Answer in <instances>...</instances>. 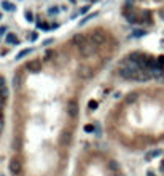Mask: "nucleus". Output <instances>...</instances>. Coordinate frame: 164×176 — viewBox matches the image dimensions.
Instances as JSON below:
<instances>
[{"instance_id":"1","label":"nucleus","mask_w":164,"mask_h":176,"mask_svg":"<svg viewBox=\"0 0 164 176\" xmlns=\"http://www.w3.org/2000/svg\"><path fill=\"white\" fill-rule=\"evenodd\" d=\"M118 74L126 80H134V82H147L148 79H151V74L148 70H143L134 59H131L128 56L126 59H123L118 64Z\"/></svg>"},{"instance_id":"2","label":"nucleus","mask_w":164,"mask_h":176,"mask_svg":"<svg viewBox=\"0 0 164 176\" xmlns=\"http://www.w3.org/2000/svg\"><path fill=\"white\" fill-rule=\"evenodd\" d=\"M105 40H107V34H105V30H102V29H96L94 32H91V35H89V42L93 43V45H96V46L104 45Z\"/></svg>"},{"instance_id":"3","label":"nucleus","mask_w":164,"mask_h":176,"mask_svg":"<svg viewBox=\"0 0 164 176\" xmlns=\"http://www.w3.org/2000/svg\"><path fill=\"white\" fill-rule=\"evenodd\" d=\"M78 50H80V55L83 56V58H89V56H93L96 53V45H93V43L88 40V42L83 43Z\"/></svg>"},{"instance_id":"4","label":"nucleus","mask_w":164,"mask_h":176,"mask_svg":"<svg viewBox=\"0 0 164 176\" xmlns=\"http://www.w3.org/2000/svg\"><path fill=\"white\" fill-rule=\"evenodd\" d=\"M10 171H11V175H21L22 171V163L21 160H19L18 157H13L11 160H10Z\"/></svg>"},{"instance_id":"5","label":"nucleus","mask_w":164,"mask_h":176,"mask_svg":"<svg viewBox=\"0 0 164 176\" xmlns=\"http://www.w3.org/2000/svg\"><path fill=\"white\" fill-rule=\"evenodd\" d=\"M27 70L29 72H32V74H37V72H40L42 70V61L40 59H32V61H29L27 63Z\"/></svg>"},{"instance_id":"6","label":"nucleus","mask_w":164,"mask_h":176,"mask_svg":"<svg viewBox=\"0 0 164 176\" xmlns=\"http://www.w3.org/2000/svg\"><path fill=\"white\" fill-rule=\"evenodd\" d=\"M78 103L75 99H70L69 103H67V112H69V115L72 117V118H75L78 115Z\"/></svg>"},{"instance_id":"7","label":"nucleus","mask_w":164,"mask_h":176,"mask_svg":"<svg viewBox=\"0 0 164 176\" xmlns=\"http://www.w3.org/2000/svg\"><path fill=\"white\" fill-rule=\"evenodd\" d=\"M91 75H93V69L89 66H80V69H78V77L80 79H89Z\"/></svg>"},{"instance_id":"8","label":"nucleus","mask_w":164,"mask_h":176,"mask_svg":"<svg viewBox=\"0 0 164 176\" xmlns=\"http://www.w3.org/2000/svg\"><path fill=\"white\" fill-rule=\"evenodd\" d=\"M5 42L6 43H10V45H19V39H18V35H16L15 32H8L5 35Z\"/></svg>"},{"instance_id":"9","label":"nucleus","mask_w":164,"mask_h":176,"mask_svg":"<svg viewBox=\"0 0 164 176\" xmlns=\"http://www.w3.org/2000/svg\"><path fill=\"white\" fill-rule=\"evenodd\" d=\"M86 42H88V39L83 35V34H77V35L73 37V43L78 46V48H80V46L83 45V43H86Z\"/></svg>"},{"instance_id":"10","label":"nucleus","mask_w":164,"mask_h":176,"mask_svg":"<svg viewBox=\"0 0 164 176\" xmlns=\"http://www.w3.org/2000/svg\"><path fill=\"white\" fill-rule=\"evenodd\" d=\"M2 8L5 10V11H15L16 10V5L11 2H8V0H3L2 2Z\"/></svg>"},{"instance_id":"11","label":"nucleus","mask_w":164,"mask_h":176,"mask_svg":"<svg viewBox=\"0 0 164 176\" xmlns=\"http://www.w3.org/2000/svg\"><path fill=\"white\" fill-rule=\"evenodd\" d=\"M37 27H38V29H43V30H50L51 26L48 24L46 21H42V19L38 18V19H37Z\"/></svg>"},{"instance_id":"12","label":"nucleus","mask_w":164,"mask_h":176,"mask_svg":"<svg viewBox=\"0 0 164 176\" xmlns=\"http://www.w3.org/2000/svg\"><path fill=\"white\" fill-rule=\"evenodd\" d=\"M161 154H163V152L159 151V149H158V151H151V152H148V154L145 155V160L148 162V160H151L153 157H158V155H161Z\"/></svg>"},{"instance_id":"13","label":"nucleus","mask_w":164,"mask_h":176,"mask_svg":"<svg viewBox=\"0 0 164 176\" xmlns=\"http://www.w3.org/2000/svg\"><path fill=\"white\" fill-rule=\"evenodd\" d=\"M30 51H32L30 48H26V50H22V51H19V53H18V56H16V59H22L24 56H27Z\"/></svg>"},{"instance_id":"14","label":"nucleus","mask_w":164,"mask_h":176,"mask_svg":"<svg viewBox=\"0 0 164 176\" xmlns=\"http://www.w3.org/2000/svg\"><path fill=\"white\" fill-rule=\"evenodd\" d=\"M145 30L143 29H134L132 30V37H142V35H145Z\"/></svg>"},{"instance_id":"15","label":"nucleus","mask_w":164,"mask_h":176,"mask_svg":"<svg viewBox=\"0 0 164 176\" xmlns=\"http://www.w3.org/2000/svg\"><path fill=\"white\" fill-rule=\"evenodd\" d=\"M70 141V133H62V138H61V144H66V143H69Z\"/></svg>"},{"instance_id":"16","label":"nucleus","mask_w":164,"mask_h":176,"mask_svg":"<svg viewBox=\"0 0 164 176\" xmlns=\"http://www.w3.org/2000/svg\"><path fill=\"white\" fill-rule=\"evenodd\" d=\"M94 130H96V125H84V131L86 133H94Z\"/></svg>"},{"instance_id":"17","label":"nucleus","mask_w":164,"mask_h":176,"mask_svg":"<svg viewBox=\"0 0 164 176\" xmlns=\"http://www.w3.org/2000/svg\"><path fill=\"white\" fill-rule=\"evenodd\" d=\"M26 19H27L29 23H32V21H33V11L27 10V11H26Z\"/></svg>"},{"instance_id":"18","label":"nucleus","mask_w":164,"mask_h":176,"mask_svg":"<svg viewBox=\"0 0 164 176\" xmlns=\"http://www.w3.org/2000/svg\"><path fill=\"white\" fill-rule=\"evenodd\" d=\"M19 83H21V75H15V77H13V85L19 87Z\"/></svg>"},{"instance_id":"19","label":"nucleus","mask_w":164,"mask_h":176,"mask_svg":"<svg viewBox=\"0 0 164 176\" xmlns=\"http://www.w3.org/2000/svg\"><path fill=\"white\" fill-rule=\"evenodd\" d=\"M37 39H38V34H37V32H30V35H29V40H30V42H35Z\"/></svg>"},{"instance_id":"20","label":"nucleus","mask_w":164,"mask_h":176,"mask_svg":"<svg viewBox=\"0 0 164 176\" xmlns=\"http://www.w3.org/2000/svg\"><path fill=\"white\" fill-rule=\"evenodd\" d=\"M89 8H91V5H84L83 8L80 10V15H84V13H88V11H89Z\"/></svg>"},{"instance_id":"21","label":"nucleus","mask_w":164,"mask_h":176,"mask_svg":"<svg viewBox=\"0 0 164 176\" xmlns=\"http://www.w3.org/2000/svg\"><path fill=\"white\" fill-rule=\"evenodd\" d=\"M6 34H8V27H6V26H3V27H0V37L6 35Z\"/></svg>"},{"instance_id":"22","label":"nucleus","mask_w":164,"mask_h":176,"mask_svg":"<svg viewBox=\"0 0 164 176\" xmlns=\"http://www.w3.org/2000/svg\"><path fill=\"white\" fill-rule=\"evenodd\" d=\"M48 13H50V15H57V13H59V10H57L56 6H51V8L48 10Z\"/></svg>"},{"instance_id":"23","label":"nucleus","mask_w":164,"mask_h":176,"mask_svg":"<svg viewBox=\"0 0 164 176\" xmlns=\"http://www.w3.org/2000/svg\"><path fill=\"white\" fill-rule=\"evenodd\" d=\"M88 107H89V109H96V107H97V101H89Z\"/></svg>"},{"instance_id":"24","label":"nucleus","mask_w":164,"mask_h":176,"mask_svg":"<svg viewBox=\"0 0 164 176\" xmlns=\"http://www.w3.org/2000/svg\"><path fill=\"white\" fill-rule=\"evenodd\" d=\"M163 66H164V56L158 58V67H163Z\"/></svg>"},{"instance_id":"25","label":"nucleus","mask_w":164,"mask_h":176,"mask_svg":"<svg viewBox=\"0 0 164 176\" xmlns=\"http://www.w3.org/2000/svg\"><path fill=\"white\" fill-rule=\"evenodd\" d=\"M135 96H137V93H132V94H129V96H128V101H134V99H135Z\"/></svg>"},{"instance_id":"26","label":"nucleus","mask_w":164,"mask_h":176,"mask_svg":"<svg viewBox=\"0 0 164 176\" xmlns=\"http://www.w3.org/2000/svg\"><path fill=\"white\" fill-rule=\"evenodd\" d=\"M3 87H5V79L0 77V88H3Z\"/></svg>"},{"instance_id":"27","label":"nucleus","mask_w":164,"mask_h":176,"mask_svg":"<svg viewBox=\"0 0 164 176\" xmlns=\"http://www.w3.org/2000/svg\"><path fill=\"white\" fill-rule=\"evenodd\" d=\"M159 16H161V18H163V21H164V8L159 10Z\"/></svg>"},{"instance_id":"28","label":"nucleus","mask_w":164,"mask_h":176,"mask_svg":"<svg viewBox=\"0 0 164 176\" xmlns=\"http://www.w3.org/2000/svg\"><path fill=\"white\" fill-rule=\"evenodd\" d=\"M2 130H3V120L0 118V133H2Z\"/></svg>"},{"instance_id":"29","label":"nucleus","mask_w":164,"mask_h":176,"mask_svg":"<svg viewBox=\"0 0 164 176\" xmlns=\"http://www.w3.org/2000/svg\"><path fill=\"white\" fill-rule=\"evenodd\" d=\"M134 2H135V0H126V3H131V5H132Z\"/></svg>"},{"instance_id":"30","label":"nucleus","mask_w":164,"mask_h":176,"mask_svg":"<svg viewBox=\"0 0 164 176\" xmlns=\"http://www.w3.org/2000/svg\"><path fill=\"white\" fill-rule=\"evenodd\" d=\"M96 2H97V0H91V3H96Z\"/></svg>"},{"instance_id":"31","label":"nucleus","mask_w":164,"mask_h":176,"mask_svg":"<svg viewBox=\"0 0 164 176\" xmlns=\"http://www.w3.org/2000/svg\"><path fill=\"white\" fill-rule=\"evenodd\" d=\"M148 176H153V173H151V171H150V173H148Z\"/></svg>"},{"instance_id":"32","label":"nucleus","mask_w":164,"mask_h":176,"mask_svg":"<svg viewBox=\"0 0 164 176\" xmlns=\"http://www.w3.org/2000/svg\"><path fill=\"white\" fill-rule=\"evenodd\" d=\"M70 2H72V3H75V0H70Z\"/></svg>"},{"instance_id":"33","label":"nucleus","mask_w":164,"mask_h":176,"mask_svg":"<svg viewBox=\"0 0 164 176\" xmlns=\"http://www.w3.org/2000/svg\"><path fill=\"white\" fill-rule=\"evenodd\" d=\"M0 18H2V13H0Z\"/></svg>"}]
</instances>
